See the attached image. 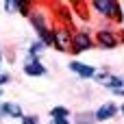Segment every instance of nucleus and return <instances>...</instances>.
Listing matches in <instances>:
<instances>
[{
  "label": "nucleus",
  "instance_id": "nucleus-1",
  "mask_svg": "<svg viewBox=\"0 0 124 124\" xmlns=\"http://www.w3.org/2000/svg\"><path fill=\"white\" fill-rule=\"evenodd\" d=\"M28 20H31V24H33V28H35V33H37L39 41H41L46 48H48V46H52V41H54V28H50L48 17H46L41 11H31Z\"/></svg>",
  "mask_w": 124,
  "mask_h": 124
},
{
  "label": "nucleus",
  "instance_id": "nucleus-2",
  "mask_svg": "<svg viewBox=\"0 0 124 124\" xmlns=\"http://www.w3.org/2000/svg\"><path fill=\"white\" fill-rule=\"evenodd\" d=\"M92 9L96 13H100L102 17H109L118 24L124 22V13H122V4L116 2V0H94L92 2Z\"/></svg>",
  "mask_w": 124,
  "mask_h": 124
},
{
  "label": "nucleus",
  "instance_id": "nucleus-3",
  "mask_svg": "<svg viewBox=\"0 0 124 124\" xmlns=\"http://www.w3.org/2000/svg\"><path fill=\"white\" fill-rule=\"evenodd\" d=\"M96 44H98L100 48H105V50H113V48H118V46L122 44V37H120L116 31L102 28V31L96 33Z\"/></svg>",
  "mask_w": 124,
  "mask_h": 124
},
{
  "label": "nucleus",
  "instance_id": "nucleus-4",
  "mask_svg": "<svg viewBox=\"0 0 124 124\" xmlns=\"http://www.w3.org/2000/svg\"><path fill=\"white\" fill-rule=\"evenodd\" d=\"M92 46H94V39H92L85 31H78V33H74V35H72V46H70V52H72V54H81V52L89 50Z\"/></svg>",
  "mask_w": 124,
  "mask_h": 124
},
{
  "label": "nucleus",
  "instance_id": "nucleus-5",
  "mask_svg": "<svg viewBox=\"0 0 124 124\" xmlns=\"http://www.w3.org/2000/svg\"><path fill=\"white\" fill-rule=\"evenodd\" d=\"M52 46L57 50H61V52H68L70 46H72V33L65 26H57L54 28V41H52Z\"/></svg>",
  "mask_w": 124,
  "mask_h": 124
},
{
  "label": "nucleus",
  "instance_id": "nucleus-6",
  "mask_svg": "<svg viewBox=\"0 0 124 124\" xmlns=\"http://www.w3.org/2000/svg\"><path fill=\"white\" fill-rule=\"evenodd\" d=\"M116 116H118V105L116 102H105V105H100L94 111V120L96 122H107V120H111Z\"/></svg>",
  "mask_w": 124,
  "mask_h": 124
},
{
  "label": "nucleus",
  "instance_id": "nucleus-7",
  "mask_svg": "<svg viewBox=\"0 0 124 124\" xmlns=\"http://www.w3.org/2000/svg\"><path fill=\"white\" fill-rule=\"evenodd\" d=\"M96 81H98L102 87H109L111 92H116V89H122V87H124V78H120V76H113V74H107V72H100V74H96Z\"/></svg>",
  "mask_w": 124,
  "mask_h": 124
},
{
  "label": "nucleus",
  "instance_id": "nucleus-8",
  "mask_svg": "<svg viewBox=\"0 0 124 124\" xmlns=\"http://www.w3.org/2000/svg\"><path fill=\"white\" fill-rule=\"evenodd\" d=\"M68 68L78 76V78H94L96 76V68L87 65V63H81V61H70Z\"/></svg>",
  "mask_w": 124,
  "mask_h": 124
},
{
  "label": "nucleus",
  "instance_id": "nucleus-9",
  "mask_svg": "<svg viewBox=\"0 0 124 124\" xmlns=\"http://www.w3.org/2000/svg\"><path fill=\"white\" fill-rule=\"evenodd\" d=\"M0 118H24L22 107L17 102H0Z\"/></svg>",
  "mask_w": 124,
  "mask_h": 124
},
{
  "label": "nucleus",
  "instance_id": "nucleus-10",
  "mask_svg": "<svg viewBox=\"0 0 124 124\" xmlns=\"http://www.w3.org/2000/svg\"><path fill=\"white\" fill-rule=\"evenodd\" d=\"M46 72H48L46 65H44L41 61H35V59L24 65V74H26V76H46Z\"/></svg>",
  "mask_w": 124,
  "mask_h": 124
},
{
  "label": "nucleus",
  "instance_id": "nucleus-11",
  "mask_svg": "<svg viewBox=\"0 0 124 124\" xmlns=\"http://www.w3.org/2000/svg\"><path fill=\"white\" fill-rule=\"evenodd\" d=\"M68 116H70V109L63 105H57L50 109V120H68Z\"/></svg>",
  "mask_w": 124,
  "mask_h": 124
},
{
  "label": "nucleus",
  "instance_id": "nucleus-12",
  "mask_svg": "<svg viewBox=\"0 0 124 124\" xmlns=\"http://www.w3.org/2000/svg\"><path fill=\"white\" fill-rule=\"evenodd\" d=\"M31 9H33V2L31 0H15V11L22 13V15H31Z\"/></svg>",
  "mask_w": 124,
  "mask_h": 124
},
{
  "label": "nucleus",
  "instance_id": "nucleus-13",
  "mask_svg": "<svg viewBox=\"0 0 124 124\" xmlns=\"http://www.w3.org/2000/svg\"><path fill=\"white\" fill-rule=\"evenodd\" d=\"M44 48H46V46H44L41 41L31 44V48H28V57H31V59H28V61H33V59H35V61H39V54L44 52Z\"/></svg>",
  "mask_w": 124,
  "mask_h": 124
},
{
  "label": "nucleus",
  "instance_id": "nucleus-14",
  "mask_svg": "<svg viewBox=\"0 0 124 124\" xmlns=\"http://www.w3.org/2000/svg\"><path fill=\"white\" fill-rule=\"evenodd\" d=\"M96 120H94V113H78L76 116V122H72V124H94Z\"/></svg>",
  "mask_w": 124,
  "mask_h": 124
},
{
  "label": "nucleus",
  "instance_id": "nucleus-15",
  "mask_svg": "<svg viewBox=\"0 0 124 124\" xmlns=\"http://www.w3.org/2000/svg\"><path fill=\"white\" fill-rule=\"evenodd\" d=\"M4 11L7 13H17L15 11V0H4Z\"/></svg>",
  "mask_w": 124,
  "mask_h": 124
},
{
  "label": "nucleus",
  "instance_id": "nucleus-16",
  "mask_svg": "<svg viewBox=\"0 0 124 124\" xmlns=\"http://www.w3.org/2000/svg\"><path fill=\"white\" fill-rule=\"evenodd\" d=\"M22 124H37V116H24Z\"/></svg>",
  "mask_w": 124,
  "mask_h": 124
},
{
  "label": "nucleus",
  "instance_id": "nucleus-17",
  "mask_svg": "<svg viewBox=\"0 0 124 124\" xmlns=\"http://www.w3.org/2000/svg\"><path fill=\"white\" fill-rule=\"evenodd\" d=\"M9 81H11V76H9V74H4V72L0 70V89H2V85H7Z\"/></svg>",
  "mask_w": 124,
  "mask_h": 124
},
{
  "label": "nucleus",
  "instance_id": "nucleus-18",
  "mask_svg": "<svg viewBox=\"0 0 124 124\" xmlns=\"http://www.w3.org/2000/svg\"><path fill=\"white\" fill-rule=\"evenodd\" d=\"M52 124H72L70 120H52Z\"/></svg>",
  "mask_w": 124,
  "mask_h": 124
},
{
  "label": "nucleus",
  "instance_id": "nucleus-19",
  "mask_svg": "<svg viewBox=\"0 0 124 124\" xmlns=\"http://www.w3.org/2000/svg\"><path fill=\"white\" fill-rule=\"evenodd\" d=\"M113 94H116V96H124V87H122V89H116Z\"/></svg>",
  "mask_w": 124,
  "mask_h": 124
},
{
  "label": "nucleus",
  "instance_id": "nucleus-20",
  "mask_svg": "<svg viewBox=\"0 0 124 124\" xmlns=\"http://www.w3.org/2000/svg\"><path fill=\"white\" fill-rule=\"evenodd\" d=\"M118 113H122V116H124V102H122V107L118 109Z\"/></svg>",
  "mask_w": 124,
  "mask_h": 124
},
{
  "label": "nucleus",
  "instance_id": "nucleus-21",
  "mask_svg": "<svg viewBox=\"0 0 124 124\" xmlns=\"http://www.w3.org/2000/svg\"><path fill=\"white\" fill-rule=\"evenodd\" d=\"M0 65H2V52H0Z\"/></svg>",
  "mask_w": 124,
  "mask_h": 124
},
{
  "label": "nucleus",
  "instance_id": "nucleus-22",
  "mask_svg": "<svg viewBox=\"0 0 124 124\" xmlns=\"http://www.w3.org/2000/svg\"><path fill=\"white\" fill-rule=\"evenodd\" d=\"M0 96H2V89H0Z\"/></svg>",
  "mask_w": 124,
  "mask_h": 124
}]
</instances>
